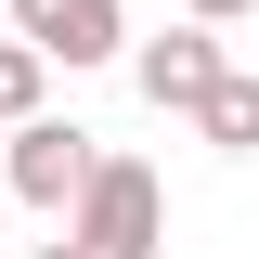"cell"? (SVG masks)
Returning a JSON list of instances; mask_svg holds the SVG:
<instances>
[{"label":"cell","mask_w":259,"mask_h":259,"mask_svg":"<svg viewBox=\"0 0 259 259\" xmlns=\"http://www.w3.org/2000/svg\"><path fill=\"white\" fill-rule=\"evenodd\" d=\"M0 207H13V182H0Z\"/></svg>","instance_id":"9c48e42d"},{"label":"cell","mask_w":259,"mask_h":259,"mask_svg":"<svg viewBox=\"0 0 259 259\" xmlns=\"http://www.w3.org/2000/svg\"><path fill=\"white\" fill-rule=\"evenodd\" d=\"M194 130H207L221 156H259V78H221V91L194 104Z\"/></svg>","instance_id":"8992f818"},{"label":"cell","mask_w":259,"mask_h":259,"mask_svg":"<svg viewBox=\"0 0 259 259\" xmlns=\"http://www.w3.org/2000/svg\"><path fill=\"white\" fill-rule=\"evenodd\" d=\"M39 91H52V52L13 26V39H0V130H26V117H39Z\"/></svg>","instance_id":"5b68a950"},{"label":"cell","mask_w":259,"mask_h":259,"mask_svg":"<svg viewBox=\"0 0 259 259\" xmlns=\"http://www.w3.org/2000/svg\"><path fill=\"white\" fill-rule=\"evenodd\" d=\"M182 13H207V26H233V13H259V0H182Z\"/></svg>","instance_id":"52a82bcc"},{"label":"cell","mask_w":259,"mask_h":259,"mask_svg":"<svg viewBox=\"0 0 259 259\" xmlns=\"http://www.w3.org/2000/svg\"><path fill=\"white\" fill-rule=\"evenodd\" d=\"M130 78H143V104H156V117H194V104L221 91L233 65H221V39H207V13H194V26L143 39V52H130Z\"/></svg>","instance_id":"3957f363"},{"label":"cell","mask_w":259,"mask_h":259,"mask_svg":"<svg viewBox=\"0 0 259 259\" xmlns=\"http://www.w3.org/2000/svg\"><path fill=\"white\" fill-rule=\"evenodd\" d=\"M91 168H104V143H91L78 117H26L13 143H0V182H13V207H52V221L78 207V182H91Z\"/></svg>","instance_id":"7a4b0ae2"},{"label":"cell","mask_w":259,"mask_h":259,"mask_svg":"<svg viewBox=\"0 0 259 259\" xmlns=\"http://www.w3.org/2000/svg\"><path fill=\"white\" fill-rule=\"evenodd\" d=\"M13 26H26L52 65H117L130 52V13L117 0H13Z\"/></svg>","instance_id":"277c9868"},{"label":"cell","mask_w":259,"mask_h":259,"mask_svg":"<svg viewBox=\"0 0 259 259\" xmlns=\"http://www.w3.org/2000/svg\"><path fill=\"white\" fill-rule=\"evenodd\" d=\"M26 259H91V246H78V233H65V246H26Z\"/></svg>","instance_id":"ba28073f"},{"label":"cell","mask_w":259,"mask_h":259,"mask_svg":"<svg viewBox=\"0 0 259 259\" xmlns=\"http://www.w3.org/2000/svg\"><path fill=\"white\" fill-rule=\"evenodd\" d=\"M65 233H78L91 259H156L168 246V182L143 156H104L91 182H78V207H65Z\"/></svg>","instance_id":"6da1fadb"}]
</instances>
